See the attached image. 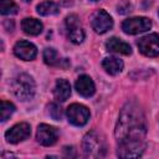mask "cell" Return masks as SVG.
<instances>
[{
    "instance_id": "6da1fadb",
    "label": "cell",
    "mask_w": 159,
    "mask_h": 159,
    "mask_svg": "<svg viewBox=\"0 0 159 159\" xmlns=\"http://www.w3.org/2000/svg\"><path fill=\"white\" fill-rule=\"evenodd\" d=\"M147 120L140 106L134 102H127L120 111L117 125L116 138L118 143V157L138 158L145 149Z\"/></svg>"
},
{
    "instance_id": "7a4b0ae2",
    "label": "cell",
    "mask_w": 159,
    "mask_h": 159,
    "mask_svg": "<svg viewBox=\"0 0 159 159\" xmlns=\"http://www.w3.org/2000/svg\"><path fill=\"white\" fill-rule=\"evenodd\" d=\"M11 88L16 98H19L20 101H30L35 96L36 84L30 75L20 73L14 78Z\"/></svg>"
},
{
    "instance_id": "3957f363",
    "label": "cell",
    "mask_w": 159,
    "mask_h": 159,
    "mask_svg": "<svg viewBox=\"0 0 159 159\" xmlns=\"http://www.w3.org/2000/svg\"><path fill=\"white\" fill-rule=\"evenodd\" d=\"M82 149L87 157H92V158L103 157L107 149L106 140L99 133H97L96 130H91L83 137Z\"/></svg>"
},
{
    "instance_id": "277c9868",
    "label": "cell",
    "mask_w": 159,
    "mask_h": 159,
    "mask_svg": "<svg viewBox=\"0 0 159 159\" xmlns=\"http://www.w3.org/2000/svg\"><path fill=\"white\" fill-rule=\"evenodd\" d=\"M66 116H67L70 123H72L73 125H77V127H82L89 119V109L83 104L73 103L67 108Z\"/></svg>"
},
{
    "instance_id": "5b68a950",
    "label": "cell",
    "mask_w": 159,
    "mask_h": 159,
    "mask_svg": "<svg viewBox=\"0 0 159 159\" xmlns=\"http://www.w3.org/2000/svg\"><path fill=\"white\" fill-rule=\"evenodd\" d=\"M139 51L147 57H157L159 56V35L149 34L143 36L137 42Z\"/></svg>"
},
{
    "instance_id": "8992f818",
    "label": "cell",
    "mask_w": 159,
    "mask_h": 159,
    "mask_svg": "<svg viewBox=\"0 0 159 159\" xmlns=\"http://www.w3.org/2000/svg\"><path fill=\"white\" fill-rule=\"evenodd\" d=\"M152 27V21L148 17H130L122 22V30L128 35H137Z\"/></svg>"
},
{
    "instance_id": "52a82bcc",
    "label": "cell",
    "mask_w": 159,
    "mask_h": 159,
    "mask_svg": "<svg viewBox=\"0 0 159 159\" xmlns=\"http://www.w3.org/2000/svg\"><path fill=\"white\" fill-rule=\"evenodd\" d=\"M66 27L68 39L73 43H81L84 40V31L80 24V19L77 17V15L72 14L66 17Z\"/></svg>"
},
{
    "instance_id": "ba28073f",
    "label": "cell",
    "mask_w": 159,
    "mask_h": 159,
    "mask_svg": "<svg viewBox=\"0 0 159 159\" xmlns=\"http://www.w3.org/2000/svg\"><path fill=\"white\" fill-rule=\"evenodd\" d=\"M31 134V127L29 123H17L5 133V139L9 143L16 144L27 139Z\"/></svg>"
},
{
    "instance_id": "9c48e42d",
    "label": "cell",
    "mask_w": 159,
    "mask_h": 159,
    "mask_svg": "<svg viewBox=\"0 0 159 159\" xmlns=\"http://www.w3.org/2000/svg\"><path fill=\"white\" fill-rule=\"evenodd\" d=\"M92 29L97 34H104L113 27V19L104 10H98L92 16Z\"/></svg>"
},
{
    "instance_id": "30bf717a",
    "label": "cell",
    "mask_w": 159,
    "mask_h": 159,
    "mask_svg": "<svg viewBox=\"0 0 159 159\" xmlns=\"http://www.w3.org/2000/svg\"><path fill=\"white\" fill-rule=\"evenodd\" d=\"M57 138H58V132L55 127L45 124V123H42L37 127L36 139L41 145H45V147L53 145L56 143Z\"/></svg>"
},
{
    "instance_id": "8fae6325",
    "label": "cell",
    "mask_w": 159,
    "mask_h": 159,
    "mask_svg": "<svg viewBox=\"0 0 159 159\" xmlns=\"http://www.w3.org/2000/svg\"><path fill=\"white\" fill-rule=\"evenodd\" d=\"M14 53L16 57L24 60V61H32L35 60L37 55L36 46L26 40H20L14 46Z\"/></svg>"
},
{
    "instance_id": "7c38bea8",
    "label": "cell",
    "mask_w": 159,
    "mask_h": 159,
    "mask_svg": "<svg viewBox=\"0 0 159 159\" xmlns=\"http://www.w3.org/2000/svg\"><path fill=\"white\" fill-rule=\"evenodd\" d=\"M76 89L77 92L83 96V97H91L96 92V87H94V83L92 81V78L87 75H82L78 77V80L76 81Z\"/></svg>"
},
{
    "instance_id": "4fadbf2b",
    "label": "cell",
    "mask_w": 159,
    "mask_h": 159,
    "mask_svg": "<svg viewBox=\"0 0 159 159\" xmlns=\"http://www.w3.org/2000/svg\"><path fill=\"white\" fill-rule=\"evenodd\" d=\"M106 48L109 52L120 53V55H125V56L132 53V47L129 46V43L122 41L120 39H117V37L108 39V41L106 42Z\"/></svg>"
},
{
    "instance_id": "5bb4252c",
    "label": "cell",
    "mask_w": 159,
    "mask_h": 159,
    "mask_svg": "<svg viewBox=\"0 0 159 159\" xmlns=\"http://www.w3.org/2000/svg\"><path fill=\"white\" fill-rule=\"evenodd\" d=\"M53 94L55 98L58 102H65L66 99H68V97L71 96V84L68 81L60 78L56 81L55 88H53Z\"/></svg>"
},
{
    "instance_id": "9a60e30c",
    "label": "cell",
    "mask_w": 159,
    "mask_h": 159,
    "mask_svg": "<svg viewBox=\"0 0 159 159\" xmlns=\"http://www.w3.org/2000/svg\"><path fill=\"white\" fill-rule=\"evenodd\" d=\"M102 66H103V68L106 70L107 73H109L112 76H116V75L122 72V70L124 67V63H123L122 60H119L117 57H113V56H109V57L103 58Z\"/></svg>"
},
{
    "instance_id": "2e32d148",
    "label": "cell",
    "mask_w": 159,
    "mask_h": 159,
    "mask_svg": "<svg viewBox=\"0 0 159 159\" xmlns=\"http://www.w3.org/2000/svg\"><path fill=\"white\" fill-rule=\"evenodd\" d=\"M21 29L24 30L25 34L31 35V36H36V35L42 32L43 26H42L40 20L34 19V17H26L21 22Z\"/></svg>"
},
{
    "instance_id": "e0dca14e",
    "label": "cell",
    "mask_w": 159,
    "mask_h": 159,
    "mask_svg": "<svg viewBox=\"0 0 159 159\" xmlns=\"http://www.w3.org/2000/svg\"><path fill=\"white\" fill-rule=\"evenodd\" d=\"M37 14L41 16H50V15H56L58 12V6L53 1H42L36 6Z\"/></svg>"
},
{
    "instance_id": "ac0fdd59",
    "label": "cell",
    "mask_w": 159,
    "mask_h": 159,
    "mask_svg": "<svg viewBox=\"0 0 159 159\" xmlns=\"http://www.w3.org/2000/svg\"><path fill=\"white\" fill-rule=\"evenodd\" d=\"M43 60L45 63L50 65V66H60V58L57 55V51L52 47H47L43 50Z\"/></svg>"
},
{
    "instance_id": "d6986e66",
    "label": "cell",
    "mask_w": 159,
    "mask_h": 159,
    "mask_svg": "<svg viewBox=\"0 0 159 159\" xmlns=\"http://www.w3.org/2000/svg\"><path fill=\"white\" fill-rule=\"evenodd\" d=\"M19 10L14 0H0V12L2 15H14Z\"/></svg>"
},
{
    "instance_id": "ffe728a7",
    "label": "cell",
    "mask_w": 159,
    "mask_h": 159,
    "mask_svg": "<svg viewBox=\"0 0 159 159\" xmlns=\"http://www.w3.org/2000/svg\"><path fill=\"white\" fill-rule=\"evenodd\" d=\"M15 112V106L10 102L6 101H1L0 104V120L5 122L7 118H10V116Z\"/></svg>"
},
{
    "instance_id": "44dd1931",
    "label": "cell",
    "mask_w": 159,
    "mask_h": 159,
    "mask_svg": "<svg viewBox=\"0 0 159 159\" xmlns=\"http://www.w3.org/2000/svg\"><path fill=\"white\" fill-rule=\"evenodd\" d=\"M48 113L55 120H61L62 119V108L56 103H51L48 106Z\"/></svg>"
},
{
    "instance_id": "7402d4cb",
    "label": "cell",
    "mask_w": 159,
    "mask_h": 159,
    "mask_svg": "<svg viewBox=\"0 0 159 159\" xmlns=\"http://www.w3.org/2000/svg\"><path fill=\"white\" fill-rule=\"evenodd\" d=\"M130 9H132V5H130L128 1H123V2H120V4L117 6V11H118L119 14H127V12L130 11Z\"/></svg>"
},
{
    "instance_id": "603a6c76",
    "label": "cell",
    "mask_w": 159,
    "mask_h": 159,
    "mask_svg": "<svg viewBox=\"0 0 159 159\" xmlns=\"http://www.w3.org/2000/svg\"><path fill=\"white\" fill-rule=\"evenodd\" d=\"M22 1H24V2H30L31 0H22Z\"/></svg>"
},
{
    "instance_id": "cb8c5ba5",
    "label": "cell",
    "mask_w": 159,
    "mask_h": 159,
    "mask_svg": "<svg viewBox=\"0 0 159 159\" xmlns=\"http://www.w3.org/2000/svg\"><path fill=\"white\" fill-rule=\"evenodd\" d=\"M92 1H97V0H92Z\"/></svg>"
}]
</instances>
